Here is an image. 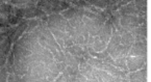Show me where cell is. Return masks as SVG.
Masks as SVG:
<instances>
[{"mask_svg": "<svg viewBox=\"0 0 151 82\" xmlns=\"http://www.w3.org/2000/svg\"><path fill=\"white\" fill-rule=\"evenodd\" d=\"M118 11L121 16H124V15L142 16L143 15V17H147V15L145 13H141V11H139L138 9H137V7H136V5H134V3H133V1L127 3V4L124 5V6H121L120 9H118Z\"/></svg>", "mask_w": 151, "mask_h": 82, "instance_id": "9", "label": "cell"}, {"mask_svg": "<svg viewBox=\"0 0 151 82\" xmlns=\"http://www.w3.org/2000/svg\"><path fill=\"white\" fill-rule=\"evenodd\" d=\"M88 46H91L94 51L101 52V51H103L104 49H106L107 44L100 40L99 36H94V42L92 43V45H88Z\"/></svg>", "mask_w": 151, "mask_h": 82, "instance_id": "13", "label": "cell"}, {"mask_svg": "<svg viewBox=\"0 0 151 82\" xmlns=\"http://www.w3.org/2000/svg\"><path fill=\"white\" fill-rule=\"evenodd\" d=\"M134 5H136L137 9L141 13H145L147 11V0H134Z\"/></svg>", "mask_w": 151, "mask_h": 82, "instance_id": "17", "label": "cell"}, {"mask_svg": "<svg viewBox=\"0 0 151 82\" xmlns=\"http://www.w3.org/2000/svg\"><path fill=\"white\" fill-rule=\"evenodd\" d=\"M69 52L70 54H72L73 56L76 57H83V54L88 51L87 49H83V47H81L80 45L77 44H73L72 46L67 47V49H65L64 52Z\"/></svg>", "mask_w": 151, "mask_h": 82, "instance_id": "12", "label": "cell"}, {"mask_svg": "<svg viewBox=\"0 0 151 82\" xmlns=\"http://www.w3.org/2000/svg\"><path fill=\"white\" fill-rule=\"evenodd\" d=\"M134 43V38H133L132 34L130 31H125L123 34H121V42L120 44L127 45V46H131Z\"/></svg>", "mask_w": 151, "mask_h": 82, "instance_id": "16", "label": "cell"}, {"mask_svg": "<svg viewBox=\"0 0 151 82\" xmlns=\"http://www.w3.org/2000/svg\"><path fill=\"white\" fill-rule=\"evenodd\" d=\"M130 32L134 38V42L146 43L147 44V25H141Z\"/></svg>", "mask_w": 151, "mask_h": 82, "instance_id": "10", "label": "cell"}, {"mask_svg": "<svg viewBox=\"0 0 151 82\" xmlns=\"http://www.w3.org/2000/svg\"><path fill=\"white\" fill-rule=\"evenodd\" d=\"M12 39L9 38V32H0V69L6 62L7 56L11 51Z\"/></svg>", "mask_w": 151, "mask_h": 82, "instance_id": "3", "label": "cell"}, {"mask_svg": "<svg viewBox=\"0 0 151 82\" xmlns=\"http://www.w3.org/2000/svg\"><path fill=\"white\" fill-rule=\"evenodd\" d=\"M127 81H133V82H145L147 81V68H142L137 71L130 72L127 74Z\"/></svg>", "mask_w": 151, "mask_h": 82, "instance_id": "8", "label": "cell"}, {"mask_svg": "<svg viewBox=\"0 0 151 82\" xmlns=\"http://www.w3.org/2000/svg\"><path fill=\"white\" fill-rule=\"evenodd\" d=\"M113 27H114V25H113V23H111V19H106V21H105L102 25L101 32H100V34L98 36L102 42L106 43V44L109 43V39H111V34H113Z\"/></svg>", "mask_w": 151, "mask_h": 82, "instance_id": "7", "label": "cell"}, {"mask_svg": "<svg viewBox=\"0 0 151 82\" xmlns=\"http://www.w3.org/2000/svg\"><path fill=\"white\" fill-rule=\"evenodd\" d=\"M9 3L18 5L20 7H27V6H35L38 2V0H5Z\"/></svg>", "mask_w": 151, "mask_h": 82, "instance_id": "14", "label": "cell"}, {"mask_svg": "<svg viewBox=\"0 0 151 82\" xmlns=\"http://www.w3.org/2000/svg\"><path fill=\"white\" fill-rule=\"evenodd\" d=\"M113 66L119 68L120 70L124 71L126 74H128V69H127V66H126V56H122V57H119V58H114Z\"/></svg>", "mask_w": 151, "mask_h": 82, "instance_id": "15", "label": "cell"}, {"mask_svg": "<svg viewBox=\"0 0 151 82\" xmlns=\"http://www.w3.org/2000/svg\"><path fill=\"white\" fill-rule=\"evenodd\" d=\"M82 21L85 23L86 28H87L90 36H98L100 34V32H101L103 23L106 20H94V19H90L83 16L82 17Z\"/></svg>", "mask_w": 151, "mask_h": 82, "instance_id": "4", "label": "cell"}, {"mask_svg": "<svg viewBox=\"0 0 151 82\" xmlns=\"http://www.w3.org/2000/svg\"><path fill=\"white\" fill-rule=\"evenodd\" d=\"M70 1H73V0H70Z\"/></svg>", "mask_w": 151, "mask_h": 82, "instance_id": "19", "label": "cell"}, {"mask_svg": "<svg viewBox=\"0 0 151 82\" xmlns=\"http://www.w3.org/2000/svg\"><path fill=\"white\" fill-rule=\"evenodd\" d=\"M38 9H42L45 14L52 15L58 14L65 9H69V4L63 0H38Z\"/></svg>", "mask_w": 151, "mask_h": 82, "instance_id": "1", "label": "cell"}, {"mask_svg": "<svg viewBox=\"0 0 151 82\" xmlns=\"http://www.w3.org/2000/svg\"><path fill=\"white\" fill-rule=\"evenodd\" d=\"M126 66L128 72H133L142 68H147V55L126 56Z\"/></svg>", "mask_w": 151, "mask_h": 82, "instance_id": "5", "label": "cell"}, {"mask_svg": "<svg viewBox=\"0 0 151 82\" xmlns=\"http://www.w3.org/2000/svg\"><path fill=\"white\" fill-rule=\"evenodd\" d=\"M131 46H127V45H122L119 44L118 46L116 47L115 49H113L111 52H109V55L113 58H119L122 57V56H127L128 54L129 49H130Z\"/></svg>", "mask_w": 151, "mask_h": 82, "instance_id": "11", "label": "cell"}, {"mask_svg": "<svg viewBox=\"0 0 151 82\" xmlns=\"http://www.w3.org/2000/svg\"><path fill=\"white\" fill-rule=\"evenodd\" d=\"M89 4L93 5L95 7H100V9H105L107 6L106 0H86Z\"/></svg>", "mask_w": 151, "mask_h": 82, "instance_id": "18", "label": "cell"}, {"mask_svg": "<svg viewBox=\"0 0 151 82\" xmlns=\"http://www.w3.org/2000/svg\"><path fill=\"white\" fill-rule=\"evenodd\" d=\"M147 55V44L146 43L134 42L131 45L127 56H141Z\"/></svg>", "mask_w": 151, "mask_h": 82, "instance_id": "6", "label": "cell"}, {"mask_svg": "<svg viewBox=\"0 0 151 82\" xmlns=\"http://www.w3.org/2000/svg\"><path fill=\"white\" fill-rule=\"evenodd\" d=\"M120 25L125 31H132L141 25H147V18L137 15H124L121 16Z\"/></svg>", "mask_w": 151, "mask_h": 82, "instance_id": "2", "label": "cell"}]
</instances>
